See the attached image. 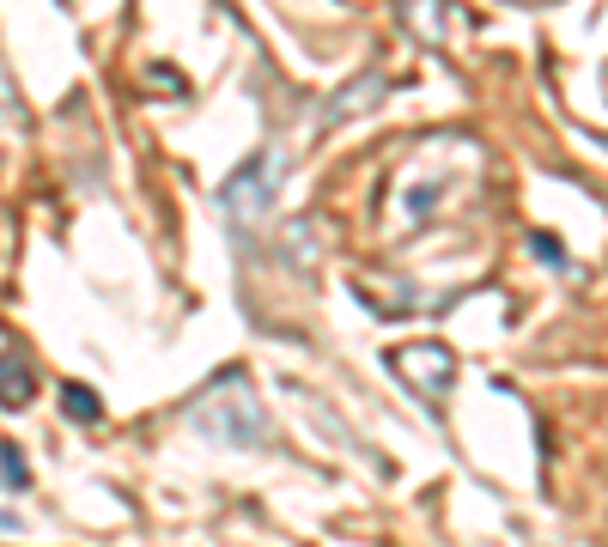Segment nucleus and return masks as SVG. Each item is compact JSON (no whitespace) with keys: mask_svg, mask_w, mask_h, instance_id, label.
<instances>
[{"mask_svg":"<svg viewBox=\"0 0 608 547\" xmlns=\"http://www.w3.org/2000/svg\"><path fill=\"white\" fill-rule=\"evenodd\" d=\"M280 177H286L280 146H268V152H256V159H244L232 177L219 183V213H225V219H238V225L262 219V213L274 207V195H280Z\"/></svg>","mask_w":608,"mask_h":547,"instance_id":"obj_1","label":"nucleus"},{"mask_svg":"<svg viewBox=\"0 0 608 547\" xmlns=\"http://www.w3.org/2000/svg\"><path fill=\"white\" fill-rule=\"evenodd\" d=\"M195 426H201V432H213L219 444H238V450L268 444V414H262V402H256V396H244V383H238V377L225 383V396L213 389V396L195 408Z\"/></svg>","mask_w":608,"mask_h":547,"instance_id":"obj_2","label":"nucleus"},{"mask_svg":"<svg viewBox=\"0 0 608 547\" xmlns=\"http://www.w3.org/2000/svg\"><path fill=\"white\" fill-rule=\"evenodd\" d=\"M396 371L402 377H414L420 389H426V402L438 408L444 402V383H450V371H456V359H450V347H414V353H396Z\"/></svg>","mask_w":608,"mask_h":547,"instance_id":"obj_3","label":"nucleus"},{"mask_svg":"<svg viewBox=\"0 0 608 547\" xmlns=\"http://www.w3.org/2000/svg\"><path fill=\"white\" fill-rule=\"evenodd\" d=\"M31 396H37V371H31V359H25V353H0V408L19 414Z\"/></svg>","mask_w":608,"mask_h":547,"instance_id":"obj_4","label":"nucleus"},{"mask_svg":"<svg viewBox=\"0 0 608 547\" xmlns=\"http://www.w3.org/2000/svg\"><path fill=\"white\" fill-rule=\"evenodd\" d=\"M61 414L80 420V426H98V420H104V402L92 396L86 383H61Z\"/></svg>","mask_w":608,"mask_h":547,"instance_id":"obj_5","label":"nucleus"},{"mask_svg":"<svg viewBox=\"0 0 608 547\" xmlns=\"http://www.w3.org/2000/svg\"><path fill=\"white\" fill-rule=\"evenodd\" d=\"M0 475H7V487H13V493H25V487H31V462L19 456V444H0Z\"/></svg>","mask_w":608,"mask_h":547,"instance_id":"obj_6","label":"nucleus"}]
</instances>
